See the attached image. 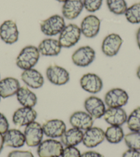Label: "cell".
<instances>
[{
    "label": "cell",
    "mask_w": 140,
    "mask_h": 157,
    "mask_svg": "<svg viewBox=\"0 0 140 157\" xmlns=\"http://www.w3.org/2000/svg\"><path fill=\"white\" fill-rule=\"evenodd\" d=\"M38 48L32 45L25 46L16 59V65L23 71L33 68L40 58Z\"/></svg>",
    "instance_id": "6da1fadb"
},
{
    "label": "cell",
    "mask_w": 140,
    "mask_h": 157,
    "mask_svg": "<svg viewBox=\"0 0 140 157\" xmlns=\"http://www.w3.org/2000/svg\"><path fill=\"white\" fill-rule=\"evenodd\" d=\"M65 26V18L57 14L42 21L40 24V29L41 31L45 35L53 37L59 35Z\"/></svg>",
    "instance_id": "7a4b0ae2"
},
{
    "label": "cell",
    "mask_w": 140,
    "mask_h": 157,
    "mask_svg": "<svg viewBox=\"0 0 140 157\" xmlns=\"http://www.w3.org/2000/svg\"><path fill=\"white\" fill-rule=\"evenodd\" d=\"M81 30L80 27L75 24L66 25L59 34L58 40L62 48H69L74 46L81 38Z\"/></svg>",
    "instance_id": "3957f363"
},
{
    "label": "cell",
    "mask_w": 140,
    "mask_h": 157,
    "mask_svg": "<svg viewBox=\"0 0 140 157\" xmlns=\"http://www.w3.org/2000/svg\"><path fill=\"white\" fill-rule=\"evenodd\" d=\"M96 59V51L89 46L78 48L72 55V60L74 65L78 67H87L94 62Z\"/></svg>",
    "instance_id": "277c9868"
},
{
    "label": "cell",
    "mask_w": 140,
    "mask_h": 157,
    "mask_svg": "<svg viewBox=\"0 0 140 157\" xmlns=\"http://www.w3.org/2000/svg\"><path fill=\"white\" fill-rule=\"evenodd\" d=\"M62 143L54 139H46L38 145L39 157H61L63 151Z\"/></svg>",
    "instance_id": "5b68a950"
},
{
    "label": "cell",
    "mask_w": 140,
    "mask_h": 157,
    "mask_svg": "<svg viewBox=\"0 0 140 157\" xmlns=\"http://www.w3.org/2000/svg\"><path fill=\"white\" fill-rule=\"evenodd\" d=\"M128 94L124 89L112 88L106 92L105 96V103L109 108H122L127 104Z\"/></svg>",
    "instance_id": "8992f818"
},
{
    "label": "cell",
    "mask_w": 140,
    "mask_h": 157,
    "mask_svg": "<svg viewBox=\"0 0 140 157\" xmlns=\"http://www.w3.org/2000/svg\"><path fill=\"white\" fill-rule=\"evenodd\" d=\"M24 134L28 146L37 147L42 142L44 132L40 123L34 121L26 126Z\"/></svg>",
    "instance_id": "52a82bcc"
},
{
    "label": "cell",
    "mask_w": 140,
    "mask_h": 157,
    "mask_svg": "<svg viewBox=\"0 0 140 157\" xmlns=\"http://www.w3.org/2000/svg\"><path fill=\"white\" fill-rule=\"evenodd\" d=\"M121 36L116 33H111L106 35L102 43L101 49L106 57H113L117 55L123 44Z\"/></svg>",
    "instance_id": "ba28073f"
},
{
    "label": "cell",
    "mask_w": 140,
    "mask_h": 157,
    "mask_svg": "<svg viewBox=\"0 0 140 157\" xmlns=\"http://www.w3.org/2000/svg\"><path fill=\"white\" fill-rule=\"evenodd\" d=\"M46 77L50 83L56 86L65 85L70 79L69 72L65 68L56 64L47 67Z\"/></svg>",
    "instance_id": "9c48e42d"
},
{
    "label": "cell",
    "mask_w": 140,
    "mask_h": 157,
    "mask_svg": "<svg viewBox=\"0 0 140 157\" xmlns=\"http://www.w3.org/2000/svg\"><path fill=\"white\" fill-rule=\"evenodd\" d=\"M101 21L94 15L86 16L81 21L80 29L82 35L88 39L96 37L100 30Z\"/></svg>",
    "instance_id": "30bf717a"
},
{
    "label": "cell",
    "mask_w": 140,
    "mask_h": 157,
    "mask_svg": "<svg viewBox=\"0 0 140 157\" xmlns=\"http://www.w3.org/2000/svg\"><path fill=\"white\" fill-rule=\"evenodd\" d=\"M19 33L16 22L10 19L4 21L0 26V38L6 44H13L19 39Z\"/></svg>",
    "instance_id": "8fae6325"
},
{
    "label": "cell",
    "mask_w": 140,
    "mask_h": 157,
    "mask_svg": "<svg viewBox=\"0 0 140 157\" xmlns=\"http://www.w3.org/2000/svg\"><path fill=\"white\" fill-rule=\"evenodd\" d=\"M37 113L33 108L21 107L15 110L13 115V122L18 127L26 126L35 121Z\"/></svg>",
    "instance_id": "7c38bea8"
},
{
    "label": "cell",
    "mask_w": 140,
    "mask_h": 157,
    "mask_svg": "<svg viewBox=\"0 0 140 157\" xmlns=\"http://www.w3.org/2000/svg\"><path fill=\"white\" fill-rule=\"evenodd\" d=\"M81 88L91 94H97L103 88V81L98 75L94 73H87L80 79Z\"/></svg>",
    "instance_id": "4fadbf2b"
},
{
    "label": "cell",
    "mask_w": 140,
    "mask_h": 157,
    "mask_svg": "<svg viewBox=\"0 0 140 157\" xmlns=\"http://www.w3.org/2000/svg\"><path fill=\"white\" fill-rule=\"evenodd\" d=\"M84 107L87 113L94 119H100L104 116L106 111L105 101L96 96L87 98L84 102Z\"/></svg>",
    "instance_id": "5bb4252c"
},
{
    "label": "cell",
    "mask_w": 140,
    "mask_h": 157,
    "mask_svg": "<svg viewBox=\"0 0 140 157\" xmlns=\"http://www.w3.org/2000/svg\"><path fill=\"white\" fill-rule=\"evenodd\" d=\"M105 139V134L102 128L91 127L85 130L83 134V144L88 148L96 147Z\"/></svg>",
    "instance_id": "9a60e30c"
},
{
    "label": "cell",
    "mask_w": 140,
    "mask_h": 157,
    "mask_svg": "<svg viewBox=\"0 0 140 157\" xmlns=\"http://www.w3.org/2000/svg\"><path fill=\"white\" fill-rule=\"evenodd\" d=\"M44 134L51 139L59 138L66 131V125L61 119H50L45 122L43 125Z\"/></svg>",
    "instance_id": "2e32d148"
},
{
    "label": "cell",
    "mask_w": 140,
    "mask_h": 157,
    "mask_svg": "<svg viewBox=\"0 0 140 157\" xmlns=\"http://www.w3.org/2000/svg\"><path fill=\"white\" fill-rule=\"evenodd\" d=\"M69 123L73 128L85 131L93 127L94 118L87 112L76 111L70 116Z\"/></svg>",
    "instance_id": "e0dca14e"
},
{
    "label": "cell",
    "mask_w": 140,
    "mask_h": 157,
    "mask_svg": "<svg viewBox=\"0 0 140 157\" xmlns=\"http://www.w3.org/2000/svg\"><path fill=\"white\" fill-rule=\"evenodd\" d=\"M105 121L111 125L122 126L127 121V114L122 108H109L104 114Z\"/></svg>",
    "instance_id": "ac0fdd59"
},
{
    "label": "cell",
    "mask_w": 140,
    "mask_h": 157,
    "mask_svg": "<svg viewBox=\"0 0 140 157\" xmlns=\"http://www.w3.org/2000/svg\"><path fill=\"white\" fill-rule=\"evenodd\" d=\"M37 48L40 55L46 57L57 56L60 54L62 49V46L58 39L53 38L43 39L39 43Z\"/></svg>",
    "instance_id": "d6986e66"
},
{
    "label": "cell",
    "mask_w": 140,
    "mask_h": 157,
    "mask_svg": "<svg viewBox=\"0 0 140 157\" xmlns=\"http://www.w3.org/2000/svg\"><path fill=\"white\" fill-rule=\"evenodd\" d=\"M83 0H67L62 6L63 17L68 20H74L83 12Z\"/></svg>",
    "instance_id": "ffe728a7"
},
{
    "label": "cell",
    "mask_w": 140,
    "mask_h": 157,
    "mask_svg": "<svg viewBox=\"0 0 140 157\" xmlns=\"http://www.w3.org/2000/svg\"><path fill=\"white\" fill-rule=\"evenodd\" d=\"M21 78L27 86L33 89L41 88L44 84L43 75L37 70L34 68L24 71L21 75Z\"/></svg>",
    "instance_id": "44dd1931"
},
{
    "label": "cell",
    "mask_w": 140,
    "mask_h": 157,
    "mask_svg": "<svg viewBox=\"0 0 140 157\" xmlns=\"http://www.w3.org/2000/svg\"><path fill=\"white\" fill-rule=\"evenodd\" d=\"M20 83L17 78L6 77L0 80V97L3 99L13 97L20 88Z\"/></svg>",
    "instance_id": "7402d4cb"
},
{
    "label": "cell",
    "mask_w": 140,
    "mask_h": 157,
    "mask_svg": "<svg viewBox=\"0 0 140 157\" xmlns=\"http://www.w3.org/2000/svg\"><path fill=\"white\" fill-rule=\"evenodd\" d=\"M4 145L8 147L19 148L26 144L24 134L17 129H10L4 134Z\"/></svg>",
    "instance_id": "603a6c76"
},
{
    "label": "cell",
    "mask_w": 140,
    "mask_h": 157,
    "mask_svg": "<svg viewBox=\"0 0 140 157\" xmlns=\"http://www.w3.org/2000/svg\"><path fill=\"white\" fill-rule=\"evenodd\" d=\"M83 132L79 129L72 128L69 130H66L61 137V141L62 144L66 147L76 146L83 142Z\"/></svg>",
    "instance_id": "cb8c5ba5"
},
{
    "label": "cell",
    "mask_w": 140,
    "mask_h": 157,
    "mask_svg": "<svg viewBox=\"0 0 140 157\" xmlns=\"http://www.w3.org/2000/svg\"><path fill=\"white\" fill-rule=\"evenodd\" d=\"M17 99L23 107L34 108L37 103V97L36 94L27 87H20L17 92Z\"/></svg>",
    "instance_id": "d4e9b609"
},
{
    "label": "cell",
    "mask_w": 140,
    "mask_h": 157,
    "mask_svg": "<svg viewBox=\"0 0 140 157\" xmlns=\"http://www.w3.org/2000/svg\"><path fill=\"white\" fill-rule=\"evenodd\" d=\"M105 139L109 143L113 144H119L124 137V133L121 126L111 125L105 132Z\"/></svg>",
    "instance_id": "484cf974"
},
{
    "label": "cell",
    "mask_w": 140,
    "mask_h": 157,
    "mask_svg": "<svg viewBox=\"0 0 140 157\" xmlns=\"http://www.w3.org/2000/svg\"><path fill=\"white\" fill-rule=\"evenodd\" d=\"M106 5L110 12L116 15H124L128 8L125 0H106Z\"/></svg>",
    "instance_id": "4316f807"
},
{
    "label": "cell",
    "mask_w": 140,
    "mask_h": 157,
    "mask_svg": "<svg viewBox=\"0 0 140 157\" xmlns=\"http://www.w3.org/2000/svg\"><path fill=\"white\" fill-rule=\"evenodd\" d=\"M127 20L131 24H138L140 23V2L128 7L124 13Z\"/></svg>",
    "instance_id": "83f0119b"
},
{
    "label": "cell",
    "mask_w": 140,
    "mask_h": 157,
    "mask_svg": "<svg viewBox=\"0 0 140 157\" xmlns=\"http://www.w3.org/2000/svg\"><path fill=\"white\" fill-rule=\"evenodd\" d=\"M127 124L131 132L140 131V107L136 108L128 117Z\"/></svg>",
    "instance_id": "f1b7e54d"
},
{
    "label": "cell",
    "mask_w": 140,
    "mask_h": 157,
    "mask_svg": "<svg viewBox=\"0 0 140 157\" xmlns=\"http://www.w3.org/2000/svg\"><path fill=\"white\" fill-rule=\"evenodd\" d=\"M124 139L128 149L140 151V131L131 132L124 135Z\"/></svg>",
    "instance_id": "f546056e"
},
{
    "label": "cell",
    "mask_w": 140,
    "mask_h": 157,
    "mask_svg": "<svg viewBox=\"0 0 140 157\" xmlns=\"http://www.w3.org/2000/svg\"><path fill=\"white\" fill-rule=\"evenodd\" d=\"M84 8L89 13H95L99 10L102 5L103 0H83Z\"/></svg>",
    "instance_id": "4dcf8cb0"
},
{
    "label": "cell",
    "mask_w": 140,
    "mask_h": 157,
    "mask_svg": "<svg viewBox=\"0 0 140 157\" xmlns=\"http://www.w3.org/2000/svg\"><path fill=\"white\" fill-rule=\"evenodd\" d=\"M61 157H81V153L75 146L66 147L63 149Z\"/></svg>",
    "instance_id": "1f68e13d"
},
{
    "label": "cell",
    "mask_w": 140,
    "mask_h": 157,
    "mask_svg": "<svg viewBox=\"0 0 140 157\" xmlns=\"http://www.w3.org/2000/svg\"><path fill=\"white\" fill-rule=\"evenodd\" d=\"M8 157H35L30 151L13 150L8 154Z\"/></svg>",
    "instance_id": "d6a6232c"
},
{
    "label": "cell",
    "mask_w": 140,
    "mask_h": 157,
    "mask_svg": "<svg viewBox=\"0 0 140 157\" xmlns=\"http://www.w3.org/2000/svg\"><path fill=\"white\" fill-rule=\"evenodd\" d=\"M8 130H9V123L4 114L0 113V134H4Z\"/></svg>",
    "instance_id": "836d02e7"
},
{
    "label": "cell",
    "mask_w": 140,
    "mask_h": 157,
    "mask_svg": "<svg viewBox=\"0 0 140 157\" xmlns=\"http://www.w3.org/2000/svg\"><path fill=\"white\" fill-rule=\"evenodd\" d=\"M122 157H140V152L139 150L128 149L123 153Z\"/></svg>",
    "instance_id": "e575fe53"
},
{
    "label": "cell",
    "mask_w": 140,
    "mask_h": 157,
    "mask_svg": "<svg viewBox=\"0 0 140 157\" xmlns=\"http://www.w3.org/2000/svg\"><path fill=\"white\" fill-rule=\"evenodd\" d=\"M81 157H105L101 154L96 151H87L81 155Z\"/></svg>",
    "instance_id": "d590c367"
},
{
    "label": "cell",
    "mask_w": 140,
    "mask_h": 157,
    "mask_svg": "<svg viewBox=\"0 0 140 157\" xmlns=\"http://www.w3.org/2000/svg\"><path fill=\"white\" fill-rule=\"evenodd\" d=\"M136 41L139 49L140 50V27L139 28L138 31L136 33Z\"/></svg>",
    "instance_id": "8d00e7d4"
},
{
    "label": "cell",
    "mask_w": 140,
    "mask_h": 157,
    "mask_svg": "<svg viewBox=\"0 0 140 157\" xmlns=\"http://www.w3.org/2000/svg\"><path fill=\"white\" fill-rule=\"evenodd\" d=\"M4 136H3L2 134H0V153L2 152L3 148H4Z\"/></svg>",
    "instance_id": "74e56055"
},
{
    "label": "cell",
    "mask_w": 140,
    "mask_h": 157,
    "mask_svg": "<svg viewBox=\"0 0 140 157\" xmlns=\"http://www.w3.org/2000/svg\"><path fill=\"white\" fill-rule=\"evenodd\" d=\"M136 75H137V77H138V78L140 80V66L138 67V69H137Z\"/></svg>",
    "instance_id": "f35d334b"
},
{
    "label": "cell",
    "mask_w": 140,
    "mask_h": 157,
    "mask_svg": "<svg viewBox=\"0 0 140 157\" xmlns=\"http://www.w3.org/2000/svg\"><path fill=\"white\" fill-rule=\"evenodd\" d=\"M57 1L58 2H61V3H64L65 2H66L67 0H57Z\"/></svg>",
    "instance_id": "ab89813d"
},
{
    "label": "cell",
    "mask_w": 140,
    "mask_h": 157,
    "mask_svg": "<svg viewBox=\"0 0 140 157\" xmlns=\"http://www.w3.org/2000/svg\"><path fill=\"white\" fill-rule=\"evenodd\" d=\"M0 100H1V97H0Z\"/></svg>",
    "instance_id": "60d3db41"
}]
</instances>
